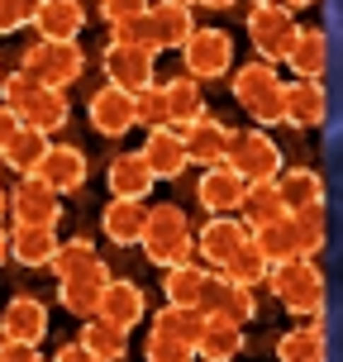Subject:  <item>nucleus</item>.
Returning <instances> with one entry per match:
<instances>
[{
	"label": "nucleus",
	"mask_w": 343,
	"mask_h": 362,
	"mask_svg": "<svg viewBox=\"0 0 343 362\" xmlns=\"http://www.w3.org/2000/svg\"><path fill=\"white\" fill-rule=\"evenodd\" d=\"M0 105H10L19 115V124L43 134V139H53L57 129H67V119H72V105H67L62 90L38 86L34 76H24V72L0 76Z\"/></svg>",
	"instance_id": "1"
},
{
	"label": "nucleus",
	"mask_w": 343,
	"mask_h": 362,
	"mask_svg": "<svg viewBox=\"0 0 343 362\" xmlns=\"http://www.w3.org/2000/svg\"><path fill=\"white\" fill-rule=\"evenodd\" d=\"M267 291L277 296V305L296 315V320H320L325 315V272L315 267L310 257H291V262H277L267 272Z\"/></svg>",
	"instance_id": "2"
},
{
	"label": "nucleus",
	"mask_w": 343,
	"mask_h": 362,
	"mask_svg": "<svg viewBox=\"0 0 343 362\" xmlns=\"http://www.w3.org/2000/svg\"><path fill=\"white\" fill-rule=\"evenodd\" d=\"M144 257L153 267H181V262H196V238H191V219L181 205H148V229H144Z\"/></svg>",
	"instance_id": "3"
},
{
	"label": "nucleus",
	"mask_w": 343,
	"mask_h": 362,
	"mask_svg": "<svg viewBox=\"0 0 343 362\" xmlns=\"http://www.w3.org/2000/svg\"><path fill=\"white\" fill-rule=\"evenodd\" d=\"M19 72L34 76L38 86L67 90L72 81H81V72H86L81 38H76V43H57V38H38V43H29L24 57H19Z\"/></svg>",
	"instance_id": "4"
},
{
	"label": "nucleus",
	"mask_w": 343,
	"mask_h": 362,
	"mask_svg": "<svg viewBox=\"0 0 343 362\" xmlns=\"http://www.w3.org/2000/svg\"><path fill=\"white\" fill-rule=\"evenodd\" d=\"M234 100L257 124H281V105H286V81L277 76L272 62H248V67H234Z\"/></svg>",
	"instance_id": "5"
},
{
	"label": "nucleus",
	"mask_w": 343,
	"mask_h": 362,
	"mask_svg": "<svg viewBox=\"0 0 343 362\" xmlns=\"http://www.w3.org/2000/svg\"><path fill=\"white\" fill-rule=\"evenodd\" d=\"M181 67H186V76H196V81L229 76V67H234V38H229V29L196 24V34L181 43Z\"/></svg>",
	"instance_id": "6"
},
{
	"label": "nucleus",
	"mask_w": 343,
	"mask_h": 362,
	"mask_svg": "<svg viewBox=\"0 0 343 362\" xmlns=\"http://www.w3.org/2000/svg\"><path fill=\"white\" fill-rule=\"evenodd\" d=\"M224 163L234 167L238 177L248 181H277L281 177V144H272L267 129H243V134H229V153H224Z\"/></svg>",
	"instance_id": "7"
},
{
	"label": "nucleus",
	"mask_w": 343,
	"mask_h": 362,
	"mask_svg": "<svg viewBox=\"0 0 343 362\" xmlns=\"http://www.w3.org/2000/svg\"><path fill=\"white\" fill-rule=\"evenodd\" d=\"M253 243V224L248 219H234V215H215L205 229L196 234V257L205 262L210 272H224L243 248Z\"/></svg>",
	"instance_id": "8"
},
{
	"label": "nucleus",
	"mask_w": 343,
	"mask_h": 362,
	"mask_svg": "<svg viewBox=\"0 0 343 362\" xmlns=\"http://www.w3.org/2000/svg\"><path fill=\"white\" fill-rule=\"evenodd\" d=\"M296 29L301 24H296V15H291L286 5H253L248 10V38H253L262 62H286Z\"/></svg>",
	"instance_id": "9"
},
{
	"label": "nucleus",
	"mask_w": 343,
	"mask_h": 362,
	"mask_svg": "<svg viewBox=\"0 0 343 362\" xmlns=\"http://www.w3.org/2000/svg\"><path fill=\"white\" fill-rule=\"evenodd\" d=\"M86 119H91V129H95L100 139H124L129 129L139 124V110H134V90H124V86H115V81H105V86L91 95Z\"/></svg>",
	"instance_id": "10"
},
{
	"label": "nucleus",
	"mask_w": 343,
	"mask_h": 362,
	"mask_svg": "<svg viewBox=\"0 0 343 362\" xmlns=\"http://www.w3.org/2000/svg\"><path fill=\"white\" fill-rule=\"evenodd\" d=\"M110 286V267L95 257V262H86V267L67 272V276H57V300H62V310H72V315H81V320H91L95 310H100V296H105Z\"/></svg>",
	"instance_id": "11"
},
{
	"label": "nucleus",
	"mask_w": 343,
	"mask_h": 362,
	"mask_svg": "<svg viewBox=\"0 0 343 362\" xmlns=\"http://www.w3.org/2000/svg\"><path fill=\"white\" fill-rule=\"evenodd\" d=\"M34 177L48 181L57 196H72V191L86 186L91 163H86V153H81L76 144H48V148H43V158H38V167H34Z\"/></svg>",
	"instance_id": "12"
},
{
	"label": "nucleus",
	"mask_w": 343,
	"mask_h": 362,
	"mask_svg": "<svg viewBox=\"0 0 343 362\" xmlns=\"http://www.w3.org/2000/svg\"><path fill=\"white\" fill-rule=\"evenodd\" d=\"M10 219L15 224H53L62 219V196H57L48 181H38L34 172L29 177L15 181V191H10Z\"/></svg>",
	"instance_id": "13"
},
{
	"label": "nucleus",
	"mask_w": 343,
	"mask_h": 362,
	"mask_svg": "<svg viewBox=\"0 0 343 362\" xmlns=\"http://www.w3.org/2000/svg\"><path fill=\"white\" fill-rule=\"evenodd\" d=\"M100 67H105V76L115 81V86L124 90H139L153 86V67H158V53L153 48H134V43H115L110 38V48L100 53Z\"/></svg>",
	"instance_id": "14"
},
{
	"label": "nucleus",
	"mask_w": 343,
	"mask_h": 362,
	"mask_svg": "<svg viewBox=\"0 0 343 362\" xmlns=\"http://www.w3.org/2000/svg\"><path fill=\"white\" fill-rule=\"evenodd\" d=\"M243 196H248V181L238 177L229 163L219 167H205L196 181V200L205 215H238L243 210Z\"/></svg>",
	"instance_id": "15"
},
{
	"label": "nucleus",
	"mask_w": 343,
	"mask_h": 362,
	"mask_svg": "<svg viewBox=\"0 0 343 362\" xmlns=\"http://www.w3.org/2000/svg\"><path fill=\"white\" fill-rule=\"evenodd\" d=\"M200 315H215V320H234V325H248L257 315V300L248 286H238V281H229L224 272H210V281H205V291H200Z\"/></svg>",
	"instance_id": "16"
},
{
	"label": "nucleus",
	"mask_w": 343,
	"mask_h": 362,
	"mask_svg": "<svg viewBox=\"0 0 343 362\" xmlns=\"http://www.w3.org/2000/svg\"><path fill=\"white\" fill-rule=\"evenodd\" d=\"M144 163L153 167V181H177L186 167H191V153H186V139H181V129L163 124V129H148L144 139Z\"/></svg>",
	"instance_id": "17"
},
{
	"label": "nucleus",
	"mask_w": 343,
	"mask_h": 362,
	"mask_svg": "<svg viewBox=\"0 0 343 362\" xmlns=\"http://www.w3.org/2000/svg\"><path fill=\"white\" fill-rule=\"evenodd\" d=\"M105 325H115V329H139L144 325V315H148V296H144V286L139 281H129V276H110V286H105V296H100V310H95Z\"/></svg>",
	"instance_id": "18"
},
{
	"label": "nucleus",
	"mask_w": 343,
	"mask_h": 362,
	"mask_svg": "<svg viewBox=\"0 0 343 362\" xmlns=\"http://www.w3.org/2000/svg\"><path fill=\"white\" fill-rule=\"evenodd\" d=\"M0 339H19V344H43L48 339V305L29 296V291H19L10 296V305L0 315Z\"/></svg>",
	"instance_id": "19"
},
{
	"label": "nucleus",
	"mask_w": 343,
	"mask_h": 362,
	"mask_svg": "<svg viewBox=\"0 0 343 362\" xmlns=\"http://www.w3.org/2000/svg\"><path fill=\"white\" fill-rule=\"evenodd\" d=\"M329 119V90L325 81H306L296 76L286 86V105H281V124L291 129H320Z\"/></svg>",
	"instance_id": "20"
},
{
	"label": "nucleus",
	"mask_w": 343,
	"mask_h": 362,
	"mask_svg": "<svg viewBox=\"0 0 343 362\" xmlns=\"http://www.w3.org/2000/svg\"><path fill=\"white\" fill-rule=\"evenodd\" d=\"M100 229L115 248H139L144 243V229H148V205L144 200H120L110 196V205L100 210Z\"/></svg>",
	"instance_id": "21"
},
{
	"label": "nucleus",
	"mask_w": 343,
	"mask_h": 362,
	"mask_svg": "<svg viewBox=\"0 0 343 362\" xmlns=\"http://www.w3.org/2000/svg\"><path fill=\"white\" fill-rule=\"evenodd\" d=\"M148 24H153V43H158V53L167 48H177L196 34V15H191V5H181V0H158V5H148Z\"/></svg>",
	"instance_id": "22"
},
{
	"label": "nucleus",
	"mask_w": 343,
	"mask_h": 362,
	"mask_svg": "<svg viewBox=\"0 0 343 362\" xmlns=\"http://www.w3.org/2000/svg\"><path fill=\"white\" fill-rule=\"evenodd\" d=\"M229 134H234V129L224 124V119H215V115H200L196 124L181 129L186 153H191V163H200V167H219V163H224V153H229Z\"/></svg>",
	"instance_id": "23"
},
{
	"label": "nucleus",
	"mask_w": 343,
	"mask_h": 362,
	"mask_svg": "<svg viewBox=\"0 0 343 362\" xmlns=\"http://www.w3.org/2000/svg\"><path fill=\"white\" fill-rule=\"evenodd\" d=\"M34 29H38V38L76 43L81 29H86V10H81V0H38Z\"/></svg>",
	"instance_id": "24"
},
{
	"label": "nucleus",
	"mask_w": 343,
	"mask_h": 362,
	"mask_svg": "<svg viewBox=\"0 0 343 362\" xmlns=\"http://www.w3.org/2000/svg\"><path fill=\"white\" fill-rule=\"evenodd\" d=\"M57 248H62V238H57L53 224H15L10 229V257L24 267H48Z\"/></svg>",
	"instance_id": "25"
},
{
	"label": "nucleus",
	"mask_w": 343,
	"mask_h": 362,
	"mask_svg": "<svg viewBox=\"0 0 343 362\" xmlns=\"http://www.w3.org/2000/svg\"><path fill=\"white\" fill-rule=\"evenodd\" d=\"M105 186L120 200H144L153 191V167L144 163V153H115L105 167Z\"/></svg>",
	"instance_id": "26"
},
{
	"label": "nucleus",
	"mask_w": 343,
	"mask_h": 362,
	"mask_svg": "<svg viewBox=\"0 0 343 362\" xmlns=\"http://www.w3.org/2000/svg\"><path fill=\"white\" fill-rule=\"evenodd\" d=\"M277 362H329V329L320 320L286 329L277 339Z\"/></svg>",
	"instance_id": "27"
},
{
	"label": "nucleus",
	"mask_w": 343,
	"mask_h": 362,
	"mask_svg": "<svg viewBox=\"0 0 343 362\" xmlns=\"http://www.w3.org/2000/svg\"><path fill=\"white\" fill-rule=\"evenodd\" d=\"M286 67L296 76H306V81H325V72H329V34L325 29H296Z\"/></svg>",
	"instance_id": "28"
},
{
	"label": "nucleus",
	"mask_w": 343,
	"mask_h": 362,
	"mask_svg": "<svg viewBox=\"0 0 343 362\" xmlns=\"http://www.w3.org/2000/svg\"><path fill=\"white\" fill-rule=\"evenodd\" d=\"M238 353H243V325L205 315V329H200V339H196V358L229 362V358H238Z\"/></svg>",
	"instance_id": "29"
},
{
	"label": "nucleus",
	"mask_w": 343,
	"mask_h": 362,
	"mask_svg": "<svg viewBox=\"0 0 343 362\" xmlns=\"http://www.w3.org/2000/svg\"><path fill=\"white\" fill-rule=\"evenodd\" d=\"M277 191L286 200V210H315V205H325V177L320 172H310V167H281V177H277Z\"/></svg>",
	"instance_id": "30"
},
{
	"label": "nucleus",
	"mask_w": 343,
	"mask_h": 362,
	"mask_svg": "<svg viewBox=\"0 0 343 362\" xmlns=\"http://www.w3.org/2000/svg\"><path fill=\"white\" fill-rule=\"evenodd\" d=\"M163 90H167V110H172V129H186L205 115V90H200L196 76L181 72L172 81H163Z\"/></svg>",
	"instance_id": "31"
},
{
	"label": "nucleus",
	"mask_w": 343,
	"mask_h": 362,
	"mask_svg": "<svg viewBox=\"0 0 343 362\" xmlns=\"http://www.w3.org/2000/svg\"><path fill=\"white\" fill-rule=\"evenodd\" d=\"M205 281H210V267H205V262H181V267H167V276H163L167 305H200Z\"/></svg>",
	"instance_id": "32"
},
{
	"label": "nucleus",
	"mask_w": 343,
	"mask_h": 362,
	"mask_svg": "<svg viewBox=\"0 0 343 362\" xmlns=\"http://www.w3.org/2000/svg\"><path fill=\"white\" fill-rule=\"evenodd\" d=\"M253 243H257V253L267 257L272 267H277V262H291V257H301V243H296V224H291V215L286 219H272V224H257Z\"/></svg>",
	"instance_id": "33"
},
{
	"label": "nucleus",
	"mask_w": 343,
	"mask_h": 362,
	"mask_svg": "<svg viewBox=\"0 0 343 362\" xmlns=\"http://www.w3.org/2000/svg\"><path fill=\"white\" fill-rule=\"evenodd\" d=\"M81 348H91L100 362H124L129 358V339H124V329H115V325H105L100 315H91L86 320V329H81V339H76Z\"/></svg>",
	"instance_id": "34"
},
{
	"label": "nucleus",
	"mask_w": 343,
	"mask_h": 362,
	"mask_svg": "<svg viewBox=\"0 0 343 362\" xmlns=\"http://www.w3.org/2000/svg\"><path fill=\"white\" fill-rule=\"evenodd\" d=\"M286 200H281V191H277V181H253L248 186V196H243V219L248 224H272V219H286Z\"/></svg>",
	"instance_id": "35"
},
{
	"label": "nucleus",
	"mask_w": 343,
	"mask_h": 362,
	"mask_svg": "<svg viewBox=\"0 0 343 362\" xmlns=\"http://www.w3.org/2000/svg\"><path fill=\"white\" fill-rule=\"evenodd\" d=\"M329 124H334V144L343 139V24H334L329 34Z\"/></svg>",
	"instance_id": "36"
},
{
	"label": "nucleus",
	"mask_w": 343,
	"mask_h": 362,
	"mask_svg": "<svg viewBox=\"0 0 343 362\" xmlns=\"http://www.w3.org/2000/svg\"><path fill=\"white\" fill-rule=\"evenodd\" d=\"M153 329L167 334V339H181V344L196 348L200 329H205V315H200L196 305H163L158 315H153Z\"/></svg>",
	"instance_id": "37"
},
{
	"label": "nucleus",
	"mask_w": 343,
	"mask_h": 362,
	"mask_svg": "<svg viewBox=\"0 0 343 362\" xmlns=\"http://www.w3.org/2000/svg\"><path fill=\"white\" fill-rule=\"evenodd\" d=\"M296 224V243H301V257H315L320 248L329 243V219H325V205H315V210H296L291 215Z\"/></svg>",
	"instance_id": "38"
},
{
	"label": "nucleus",
	"mask_w": 343,
	"mask_h": 362,
	"mask_svg": "<svg viewBox=\"0 0 343 362\" xmlns=\"http://www.w3.org/2000/svg\"><path fill=\"white\" fill-rule=\"evenodd\" d=\"M43 148H48V139L43 134H34V129H19V139L5 153H0V163L10 167V172H19V177H29L38 167V158H43Z\"/></svg>",
	"instance_id": "39"
},
{
	"label": "nucleus",
	"mask_w": 343,
	"mask_h": 362,
	"mask_svg": "<svg viewBox=\"0 0 343 362\" xmlns=\"http://www.w3.org/2000/svg\"><path fill=\"white\" fill-rule=\"evenodd\" d=\"M267 272H272V262H267L262 253H257V243H248V248H243V253H238L234 262L224 267V276H229V281H238V286H248V291H253L257 281H267Z\"/></svg>",
	"instance_id": "40"
},
{
	"label": "nucleus",
	"mask_w": 343,
	"mask_h": 362,
	"mask_svg": "<svg viewBox=\"0 0 343 362\" xmlns=\"http://www.w3.org/2000/svg\"><path fill=\"white\" fill-rule=\"evenodd\" d=\"M134 110H139V124L144 129H163L172 124V110H167V90L153 81V86H144L139 95H134Z\"/></svg>",
	"instance_id": "41"
},
{
	"label": "nucleus",
	"mask_w": 343,
	"mask_h": 362,
	"mask_svg": "<svg viewBox=\"0 0 343 362\" xmlns=\"http://www.w3.org/2000/svg\"><path fill=\"white\" fill-rule=\"evenodd\" d=\"M144 358L148 362H196V348L191 344H181V339H167V334H148V344H144Z\"/></svg>",
	"instance_id": "42"
},
{
	"label": "nucleus",
	"mask_w": 343,
	"mask_h": 362,
	"mask_svg": "<svg viewBox=\"0 0 343 362\" xmlns=\"http://www.w3.org/2000/svg\"><path fill=\"white\" fill-rule=\"evenodd\" d=\"M86 262H95V243H91V238H67V243L57 248V257L48 262V267H53L57 276H67V272L86 267Z\"/></svg>",
	"instance_id": "43"
},
{
	"label": "nucleus",
	"mask_w": 343,
	"mask_h": 362,
	"mask_svg": "<svg viewBox=\"0 0 343 362\" xmlns=\"http://www.w3.org/2000/svg\"><path fill=\"white\" fill-rule=\"evenodd\" d=\"M38 0H0V34H19L24 24H34Z\"/></svg>",
	"instance_id": "44"
},
{
	"label": "nucleus",
	"mask_w": 343,
	"mask_h": 362,
	"mask_svg": "<svg viewBox=\"0 0 343 362\" xmlns=\"http://www.w3.org/2000/svg\"><path fill=\"white\" fill-rule=\"evenodd\" d=\"M148 5L153 0H100V19L115 29V24H129V19H144Z\"/></svg>",
	"instance_id": "45"
},
{
	"label": "nucleus",
	"mask_w": 343,
	"mask_h": 362,
	"mask_svg": "<svg viewBox=\"0 0 343 362\" xmlns=\"http://www.w3.org/2000/svg\"><path fill=\"white\" fill-rule=\"evenodd\" d=\"M110 38H115V43H134V48H153V53H158L148 15H144V19H129V24H115V29H110Z\"/></svg>",
	"instance_id": "46"
},
{
	"label": "nucleus",
	"mask_w": 343,
	"mask_h": 362,
	"mask_svg": "<svg viewBox=\"0 0 343 362\" xmlns=\"http://www.w3.org/2000/svg\"><path fill=\"white\" fill-rule=\"evenodd\" d=\"M0 362H43L38 344H19V339H0Z\"/></svg>",
	"instance_id": "47"
},
{
	"label": "nucleus",
	"mask_w": 343,
	"mask_h": 362,
	"mask_svg": "<svg viewBox=\"0 0 343 362\" xmlns=\"http://www.w3.org/2000/svg\"><path fill=\"white\" fill-rule=\"evenodd\" d=\"M19 129H24V124H19V115H15L10 105H0V153H5V148L19 139Z\"/></svg>",
	"instance_id": "48"
},
{
	"label": "nucleus",
	"mask_w": 343,
	"mask_h": 362,
	"mask_svg": "<svg viewBox=\"0 0 343 362\" xmlns=\"http://www.w3.org/2000/svg\"><path fill=\"white\" fill-rule=\"evenodd\" d=\"M53 362H100L91 348H81V344H67V348H57L53 353Z\"/></svg>",
	"instance_id": "49"
},
{
	"label": "nucleus",
	"mask_w": 343,
	"mask_h": 362,
	"mask_svg": "<svg viewBox=\"0 0 343 362\" xmlns=\"http://www.w3.org/2000/svg\"><path fill=\"white\" fill-rule=\"evenodd\" d=\"M5 262H10V229L0 224V267H5Z\"/></svg>",
	"instance_id": "50"
},
{
	"label": "nucleus",
	"mask_w": 343,
	"mask_h": 362,
	"mask_svg": "<svg viewBox=\"0 0 343 362\" xmlns=\"http://www.w3.org/2000/svg\"><path fill=\"white\" fill-rule=\"evenodd\" d=\"M334 344H339V353H343V305H339V315H334Z\"/></svg>",
	"instance_id": "51"
},
{
	"label": "nucleus",
	"mask_w": 343,
	"mask_h": 362,
	"mask_svg": "<svg viewBox=\"0 0 343 362\" xmlns=\"http://www.w3.org/2000/svg\"><path fill=\"white\" fill-rule=\"evenodd\" d=\"M5 215H10V191L0 186V224H5Z\"/></svg>",
	"instance_id": "52"
},
{
	"label": "nucleus",
	"mask_w": 343,
	"mask_h": 362,
	"mask_svg": "<svg viewBox=\"0 0 343 362\" xmlns=\"http://www.w3.org/2000/svg\"><path fill=\"white\" fill-rule=\"evenodd\" d=\"M200 5H205V10H229L234 0H200Z\"/></svg>",
	"instance_id": "53"
},
{
	"label": "nucleus",
	"mask_w": 343,
	"mask_h": 362,
	"mask_svg": "<svg viewBox=\"0 0 343 362\" xmlns=\"http://www.w3.org/2000/svg\"><path fill=\"white\" fill-rule=\"evenodd\" d=\"M286 10H306V5H320V0H281Z\"/></svg>",
	"instance_id": "54"
},
{
	"label": "nucleus",
	"mask_w": 343,
	"mask_h": 362,
	"mask_svg": "<svg viewBox=\"0 0 343 362\" xmlns=\"http://www.w3.org/2000/svg\"><path fill=\"white\" fill-rule=\"evenodd\" d=\"M253 5H281V0H253Z\"/></svg>",
	"instance_id": "55"
},
{
	"label": "nucleus",
	"mask_w": 343,
	"mask_h": 362,
	"mask_svg": "<svg viewBox=\"0 0 343 362\" xmlns=\"http://www.w3.org/2000/svg\"><path fill=\"white\" fill-rule=\"evenodd\" d=\"M181 5H200V0H181Z\"/></svg>",
	"instance_id": "56"
},
{
	"label": "nucleus",
	"mask_w": 343,
	"mask_h": 362,
	"mask_svg": "<svg viewBox=\"0 0 343 362\" xmlns=\"http://www.w3.org/2000/svg\"><path fill=\"white\" fill-rule=\"evenodd\" d=\"M339 19H343V0H339Z\"/></svg>",
	"instance_id": "57"
}]
</instances>
